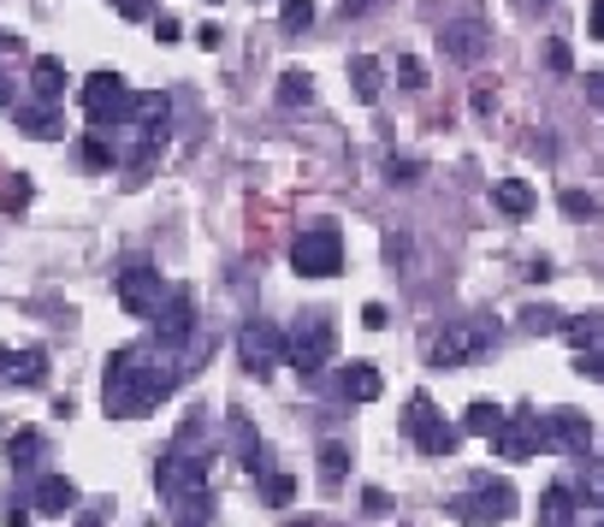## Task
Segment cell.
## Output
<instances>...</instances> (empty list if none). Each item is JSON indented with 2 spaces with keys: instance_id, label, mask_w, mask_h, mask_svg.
Listing matches in <instances>:
<instances>
[{
  "instance_id": "obj_51",
  "label": "cell",
  "mask_w": 604,
  "mask_h": 527,
  "mask_svg": "<svg viewBox=\"0 0 604 527\" xmlns=\"http://www.w3.org/2000/svg\"><path fill=\"white\" fill-rule=\"evenodd\" d=\"M78 527H101V521H95V516H83V521H78Z\"/></svg>"
},
{
  "instance_id": "obj_12",
  "label": "cell",
  "mask_w": 604,
  "mask_h": 527,
  "mask_svg": "<svg viewBox=\"0 0 604 527\" xmlns=\"http://www.w3.org/2000/svg\"><path fill=\"white\" fill-rule=\"evenodd\" d=\"M540 427H545V451L557 456H586V445H593V421L581 410H551L540 415Z\"/></svg>"
},
{
  "instance_id": "obj_43",
  "label": "cell",
  "mask_w": 604,
  "mask_h": 527,
  "mask_svg": "<svg viewBox=\"0 0 604 527\" xmlns=\"http://www.w3.org/2000/svg\"><path fill=\"white\" fill-rule=\"evenodd\" d=\"M586 101H593V107H604V72H586Z\"/></svg>"
},
{
  "instance_id": "obj_38",
  "label": "cell",
  "mask_w": 604,
  "mask_h": 527,
  "mask_svg": "<svg viewBox=\"0 0 604 527\" xmlns=\"http://www.w3.org/2000/svg\"><path fill=\"white\" fill-rule=\"evenodd\" d=\"M397 83H403V90H427V65L421 60H397Z\"/></svg>"
},
{
  "instance_id": "obj_53",
  "label": "cell",
  "mask_w": 604,
  "mask_h": 527,
  "mask_svg": "<svg viewBox=\"0 0 604 527\" xmlns=\"http://www.w3.org/2000/svg\"><path fill=\"white\" fill-rule=\"evenodd\" d=\"M593 527H604V521H593Z\"/></svg>"
},
{
  "instance_id": "obj_50",
  "label": "cell",
  "mask_w": 604,
  "mask_h": 527,
  "mask_svg": "<svg viewBox=\"0 0 604 527\" xmlns=\"http://www.w3.org/2000/svg\"><path fill=\"white\" fill-rule=\"evenodd\" d=\"M7 368H12V350H7V344H0V373H7Z\"/></svg>"
},
{
  "instance_id": "obj_5",
  "label": "cell",
  "mask_w": 604,
  "mask_h": 527,
  "mask_svg": "<svg viewBox=\"0 0 604 527\" xmlns=\"http://www.w3.org/2000/svg\"><path fill=\"white\" fill-rule=\"evenodd\" d=\"M451 516L469 521V527L510 521V516H515V486H510V480H492V474H480L469 492H457V498H451Z\"/></svg>"
},
{
  "instance_id": "obj_48",
  "label": "cell",
  "mask_w": 604,
  "mask_h": 527,
  "mask_svg": "<svg viewBox=\"0 0 604 527\" xmlns=\"http://www.w3.org/2000/svg\"><path fill=\"white\" fill-rule=\"evenodd\" d=\"M7 101H12V83H7V72H0V107H7Z\"/></svg>"
},
{
  "instance_id": "obj_31",
  "label": "cell",
  "mask_w": 604,
  "mask_h": 527,
  "mask_svg": "<svg viewBox=\"0 0 604 527\" xmlns=\"http://www.w3.org/2000/svg\"><path fill=\"white\" fill-rule=\"evenodd\" d=\"M30 196H37V190H30V178L19 173V178H7V184H0V214H24L30 208Z\"/></svg>"
},
{
  "instance_id": "obj_44",
  "label": "cell",
  "mask_w": 604,
  "mask_h": 527,
  "mask_svg": "<svg viewBox=\"0 0 604 527\" xmlns=\"http://www.w3.org/2000/svg\"><path fill=\"white\" fill-rule=\"evenodd\" d=\"M196 48H208V54H214V48H219V24H202L196 30Z\"/></svg>"
},
{
  "instance_id": "obj_24",
  "label": "cell",
  "mask_w": 604,
  "mask_h": 527,
  "mask_svg": "<svg viewBox=\"0 0 604 527\" xmlns=\"http://www.w3.org/2000/svg\"><path fill=\"white\" fill-rule=\"evenodd\" d=\"M30 90H37L42 101H60L65 95V65L54 54H42L37 65H30Z\"/></svg>"
},
{
  "instance_id": "obj_14",
  "label": "cell",
  "mask_w": 604,
  "mask_h": 527,
  "mask_svg": "<svg viewBox=\"0 0 604 527\" xmlns=\"http://www.w3.org/2000/svg\"><path fill=\"white\" fill-rule=\"evenodd\" d=\"M154 320H161V344H166V350H178L184 338L196 332V297H190V291H172V297L161 302V314H154Z\"/></svg>"
},
{
  "instance_id": "obj_18",
  "label": "cell",
  "mask_w": 604,
  "mask_h": 527,
  "mask_svg": "<svg viewBox=\"0 0 604 527\" xmlns=\"http://www.w3.org/2000/svg\"><path fill=\"white\" fill-rule=\"evenodd\" d=\"M379 385H386V380H379V368H368V362H350L338 373V397L344 403H373Z\"/></svg>"
},
{
  "instance_id": "obj_35",
  "label": "cell",
  "mask_w": 604,
  "mask_h": 527,
  "mask_svg": "<svg viewBox=\"0 0 604 527\" xmlns=\"http://www.w3.org/2000/svg\"><path fill=\"white\" fill-rule=\"evenodd\" d=\"M262 498L267 504H290V498H297V480H290V474H262Z\"/></svg>"
},
{
  "instance_id": "obj_30",
  "label": "cell",
  "mask_w": 604,
  "mask_h": 527,
  "mask_svg": "<svg viewBox=\"0 0 604 527\" xmlns=\"http://www.w3.org/2000/svg\"><path fill=\"white\" fill-rule=\"evenodd\" d=\"M78 161L90 166V173H113V143L108 137H83L78 143Z\"/></svg>"
},
{
  "instance_id": "obj_8",
  "label": "cell",
  "mask_w": 604,
  "mask_h": 527,
  "mask_svg": "<svg viewBox=\"0 0 604 527\" xmlns=\"http://www.w3.org/2000/svg\"><path fill=\"white\" fill-rule=\"evenodd\" d=\"M290 267H297V279H332L338 267H344V237H338V226L303 231L297 244H290Z\"/></svg>"
},
{
  "instance_id": "obj_10",
  "label": "cell",
  "mask_w": 604,
  "mask_h": 527,
  "mask_svg": "<svg viewBox=\"0 0 604 527\" xmlns=\"http://www.w3.org/2000/svg\"><path fill=\"white\" fill-rule=\"evenodd\" d=\"M237 362H244L255 380H267V373L285 362V332L273 327V320H244V327H237Z\"/></svg>"
},
{
  "instance_id": "obj_23",
  "label": "cell",
  "mask_w": 604,
  "mask_h": 527,
  "mask_svg": "<svg viewBox=\"0 0 604 527\" xmlns=\"http://www.w3.org/2000/svg\"><path fill=\"white\" fill-rule=\"evenodd\" d=\"M350 90H356V101H379V90H386V72H379L373 54H356L350 60Z\"/></svg>"
},
{
  "instance_id": "obj_47",
  "label": "cell",
  "mask_w": 604,
  "mask_h": 527,
  "mask_svg": "<svg viewBox=\"0 0 604 527\" xmlns=\"http://www.w3.org/2000/svg\"><path fill=\"white\" fill-rule=\"evenodd\" d=\"M593 37L604 42V0H593Z\"/></svg>"
},
{
  "instance_id": "obj_40",
  "label": "cell",
  "mask_w": 604,
  "mask_h": 527,
  "mask_svg": "<svg viewBox=\"0 0 604 527\" xmlns=\"http://www.w3.org/2000/svg\"><path fill=\"white\" fill-rule=\"evenodd\" d=\"M154 37H161V42H178V37H184V24H178V19H166V12H161V19H154Z\"/></svg>"
},
{
  "instance_id": "obj_13",
  "label": "cell",
  "mask_w": 604,
  "mask_h": 527,
  "mask_svg": "<svg viewBox=\"0 0 604 527\" xmlns=\"http://www.w3.org/2000/svg\"><path fill=\"white\" fill-rule=\"evenodd\" d=\"M439 48H444V60H457V65H480V60H487V48H492V30L474 24V19L444 24L439 30Z\"/></svg>"
},
{
  "instance_id": "obj_1",
  "label": "cell",
  "mask_w": 604,
  "mask_h": 527,
  "mask_svg": "<svg viewBox=\"0 0 604 527\" xmlns=\"http://www.w3.org/2000/svg\"><path fill=\"white\" fill-rule=\"evenodd\" d=\"M172 391H178V368L161 362V355L136 350V344L108 355V373H101V403H108L113 421H143V415H154Z\"/></svg>"
},
{
  "instance_id": "obj_42",
  "label": "cell",
  "mask_w": 604,
  "mask_h": 527,
  "mask_svg": "<svg viewBox=\"0 0 604 527\" xmlns=\"http://www.w3.org/2000/svg\"><path fill=\"white\" fill-rule=\"evenodd\" d=\"M386 320H391V314H386V302H368V309H361V327H373V332H379Z\"/></svg>"
},
{
  "instance_id": "obj_41",
  "label": "cell",
  "mask_w": 604,
  "mask_h": 527,
  "mask_svg": "<svg viewBox=\"0 0 604 527\" xmlns=\"http://www.w3.org/2000/svg\"><path fill=\"white\" fill-rule=\"evenodd\" d=\"M545 65H551V72H569V48L563 42H545Z\"/></svg>"
},
{
  "instance_id": "obj_29",
  "label": "cell",
  "mask_w": 604,
  "mask_h": 527,
  "mask_svg": "<svg viewBox=\"0 0 604 527\" xmlns=\"http://www.w3.org/2000/svg\"><path fill=\"white\" fill-rule=\"evenodd\" d=\"M315 101V78L308 72H279V107H308Z\"/></svg>"
},
{
  "instance_id": "obj_46",
  "label": "cell",
  "mask_w": 604,
  "mask_h": 527,
  "mask_svg": "<svg viewBox=\"0 0 604 527\" xmlns=\"http://www.w3.org/2000/svg\"><path fill=\"white\" fill-rule=\"evenodd\" d=\"M7 527H30V516H24V504H12V509H7Z\"/></svg>"
},
{
  "instance_id": "obj_22",
  "label": "cell",
  "mask_w": 604,
  "mask_h": 527,
  "mask_svg": "<svg viewBox=\"0 0 604 527\" xmlns=\"http://www.w3.org/2000/svg\"><path fill=\"white\" fill-rule=\"evenodd\" d=\"M510 421V410H498L492 397H474L469 403V415H462V433H474V438H492L498 427H504Z\"/></svg>"
},
{
  "instance_id": "obj_25",
  "label": "cell",
  "mask_w": 604,
  "mask_h": 527,
  "mask_svg": "<svg viewBox=\"0 0 604 527\" xmlns=\"http://www.w3.org/2000/svg\"><path fill=\"white\" fill-rule=\"evenodd\" d=\"M540 527H575V492L551 486L545 498H540Z\"/></svg>"
},
{
  "instance_id": "obj_2",
  "label": "cell",
  "mask_w": 604,
  "mask_h": 527,
  "mask_svg": "<svg viewBox=\"0 0 604 527\" xmlns=\"http://www.w3.org/2000/svg\"><path fill=\"white\" fill-rule=\"evenodd\" d=\"M208 445H202V421H184L178 433H172V445L161 451V463H154V486H161V498L178 504L184 492L208 486Z\"/></svg>"
},
{
  "instance_id": "obj_37",
  "label": "cell",
  "mask_w": 604,
  "mask_h": 527,
  "mask_svg": "<svg viewBox=\"0 0 604 527\" xmlns=\"http://www.w3.org/2000/svg\"><path fill=\"white\" fill-rule=\"evenodd\" d=\"M563 214L569 219H598V202L586 196V190H563Z\"/></svg>"
},
{
  "instance_id": "obj_16",
  "label": "cell",
  "mask_w": 604,
  "mask_h": 527,
  "mask_svg": "<svg viewBox=\"0 0 604 527\" xmlns=\"http://www.w3.org/2000/svg\"><path fill=\"white\" fill-rule=\"evenodd\" d=\"M72 504H78V486L65 474H42L37 492H30V509H42V516H65Z\"/></svg>"
},
{
  "instance_id": "obj_33",
  "label": "cell",
  "mask_w": 604,
  "mask_h": 527,
  "mask_svg": "<svg viewBox=\"0 0 604 527\" xmlns=\"http://www.w3.org/2000/svg\"><path fill=\"white\" fill-rule=\"evenodd\" d=\"M575 498H581V504H604V456H598V463H586Z\"/></svg>"
},
{
  "instance_id": "obj_9",
  "label": "cell",
  "mask_w": 604,
  "mask_h": 527,
  "mask_svg": "<svg viewBox=\"0 0 604 527\" xmlns=\"http://www.w3.org/2000/svg\"><path fill=\"white\" fill-rule=\"evenodd\" d=\"M113 297H119V309H125V314L154 320V314H161V267L125 261V267H119V279H113Z\"/></svg>"
},
{
  "instance_id": "obj_19",
  "label": "cell",
  "mask_w": 604,
  "mask_h": 527,
  "mask_svg": "<svg viewBox=\"0 0 604 527\" xmlns=\"http://www.w3.org/2000/svg\"><path fill=\"white\" fill-rule=\"evenodd\" d=\"M19 131L30 143H60L65 137V118L54 113V101H42V107H24L19 113Z\"/></svg>"
},
{
  "instance_id": "obj_7",
  "label": "cell",
  "mask_w": 604,
  "mask_h": 527,
  "mask_svg": "<svg viewBox=\"0 0 604 527\" xmlns=\"http://www.w3.org/2000/svg\"><path fill=\"white\" fill-rule=\"evenodd\" d=\"M403 433L416 438V451H421V456H433V463H444V456L457 451V427L439 415V403L427 397V391H416V397H409V410H403Z\"/></svg>"
},
{
  "instance_id": "obj_4",
  "label": "cell",
  "mask_w": 604,
  "mask_h": 527,
  "mask_svg": "<svg viewBox=\"0 0 604 527\" xmlns=\"http://www.w3.org/2000/svg\"><path fill=\"white\" fill-rule=\"evenodd\" d=\"M498 344V320H487V314H474V320H451L439 338H433V368H469V362H480Z\"/></svg>"
},
{
  "instance_id": "obj_52",
  "label": "cell",
  "mask_w": 604,
  "mask_h": 527,
  "mask_svg": "<svg viewBox=\"0 0 604 527\" xmlns=\"http://www.w3.org/2000/svg\"><path fill=\"white\" fill-rule=\"evenodd\" d=\"M208 7H219V0H208Z\"/></svg>"
},
{
  "instance_id": "obj_20",
  "label": "cell",
  "mask_w": 604,
  "mask_h": 527,
  "mask_svg": "<svg viewBox=\"0 0 604 527\" xmlns=\"http://www.w3.org/2000/svg\"><path fill=\"white\" fill-rule=\"evenodd\" d=\"M208 521H214V492L208 486L184 492V498L172 504V527H208Z\"/></svg>"
},
{
  "instance_id": "obj_11",
  "label": "cell",
  "mask_w": 604,
  "mask_h": 527,
  "mask_svg": "<svg viewBox=\"0 0 604 527\" xmlns=\"http://www.w3.org/2000/svg\"><path fill=\"white\" fill-rule=\"evenodd\" d=\"M492 451L504 456V463H533V456L545 451V427H540V415H528V410H515L504 427L492 433Z\"/></svg>"
},
{
  "instance_id": "obj_34",
  "label": "cell",
  "mask_w": 604,
  "mask_h": 527,
  "mask_svg": "<svg viewBox=\"0 0 604 527\" xmlns=\"http://www.w3.org/2000/svg\"><path fill=\"white\" fill-rule=\"evenodd\" d=\"M563 309H545V302H540V309H522V327L528 332H563Z\"/></svg>"
},
{
  "instance_id": "obj_45",
  "label": "cell",
  "mask_w": 604,
  "mask_h": 527,
  "mask_svg": "<svg viewBox=\"0 0 604 527\" xmlns=\"http://www.w3.org/2000/svg\"><path fill=\"white\" fill-rule=\"evenodd\" d=\"M361 504H368V516H386V509H391V498H386V492H368Z\"/></svg>"
},
{
  "instance_id": "obj_39",
  "label": "cell",
  "mask_w": 604,
  "mask_h": 527,
  "mask_svg": "<svg viewBox=\"0 0 604 527\" xmlns=\"http://www.w3.org/2000/svg\"><path fill=\"white\" fill-rule=\"evenodd\" d=\"M113 12L131 24H143V19H154V0H113Z\"/></svg>"
},
{
  "instance_id": "obj_36",
  "label": "cell",
  "mask_w": 604,
  "mask_h": 527,
  "mask_svg": "<svg viewBox=\"0 0 604 527\" xmlns=\"http://www.w3.org/2000/svg\"><path fill=\"white\" fill-rule=\"evenodd\" d=\"M386 178H391V184H416V178H421V161H416V155H391V161H386Z\"/></svg>"
},
{
  "instance_id": "obj_21",
  "label": "cell",
  "mask_w": 604,
  "mask_h": 527,
  "mask_svg": "<svg viewBox=\"0 0 604 527\" xmlns=\"http://www.w3.org/2000/svg\"><path fill=\"white\" fill-rule=\"evenodd\" d=\"M7 463H12V474H37V463H42V433L37 427H19L7 438Z\"/></svg>"
},
{
  "instance_id": "obj_6",
  "label": "cell",
  "mask_w": 604,
  "mask_h": 527,
  "mask_svg": "<svg viewBox=\"0 0 604 527\" xmlns=\"http://www.w3.org/2000/svg\"><path fill=\"white\" fill-rule=\"evenodd\" d=\"M83 113H90V125H95V137H113V125L125 131V118H131V90H125V78L119 72H95L90 83H83Z\"/></svg>"
},
{
  "instance_id": "obj_27",
  "label": "cell",
  "mask_w": 604,
  "mask_h": 527,
  "mask_svg": "<svg viewBox=\"0 0 604 527\" xmlns=\"http://www.w3.org/2000/svg\"><path fill=\"white\" fill-rule=\"evenodd\" d=\"M344 474H350V445L326 438V445H320V486H326V492H338V486H344Z\"/></svg>"
},
{
  "instance_id": "obj_28",
  "label": "cell",
  "mask_w": 604,
  "mask_h": 527,
  "mask_svg": "<svg viewBox=\"0 0 604 527\" xmlns=\"http://www.w3.org/2000/svg\"><path fill=\"white\" fill-rule=\"evenodd\" d=\"M7 380H12V385H48V355H42V350H24V355H12Z\"/></svg>"
},
{
  "instance_id": "obj_17",
  "label": "cell",
  "mask_w": 604,
  "mask_h": 527,
  "mask_svg": "<svg viewBox=\"0 0 604 527\" xmlns=\"http://www.w3.org/2000/svg\"><path fill=\"white\" fill-rule=\"evenodd\" d=\"M492 202H498V214H504V219H528L533 208H540V196H533L528 178H498L492 184Z\"/></svg>"
},
{
  "instance_id": "obj_32",
  "label": "cell",
  "mask_w": 604,
  "mask_h": 527,
  "mask_svg": "<svg viewBox=\"0 0 604 527\" xmlns=\"http://www.w3.org/2000/svg\"><path fill=\"white\" fill-rule=\"evenodd\" d=\"M279 24L290 30V37H303V30L315 24V0H285V7H279Z\"/></svg>"
},
{
  "instance_id": "obj_26",
  "label": "cell",
  "mask_w": 604,
  "mask_h": 527,
  "mask_svg": "<svg viewBox=\"0 0 604 527\" xmlns=\"http://www.w3.org/2000/svg\"><path fill=\"white\" fill-rule=\"evenodd\" d=\"M563 338L575 350H604V314H569L563 320Z\"/></svg>"
},
{
  "instance_id": "obj_49",
  "label": "cell",
  "mask_w": 604,
  "mask_h": 527,
  "mask_svg": "<svg viewBox=\"0 0 604 527\" xmlns=\"http://www.w3.org/2000/svg\"><path fill=\"white\" fill-rule=\"evenodd\" d=\"M361 7H368V0H344V19H350V12H361Z\"/></svg>"
},
{
  "instance_id": "obj_15",
  "label": "cell",
  "mask_w": 604,
  "mask_h": 527,
  "mask_svg": "<svg viewBox=\"0 0 604 527\" xmlns=\"http://www.w3.org/2000/svg\"><path fill=\"white\" fill-rule=\"evenodd\" d=\"M232 456L244 463V474H255V480L267 474V451H262V433L249 427V415H232Z\"/></svg>"
},
{
  "instance_id": "obj_3",
  "label": "cell",
  "mask_w": 604,
  "mask_h": 527,
  "mask_svg": "<svg viewBox=\"0 0 604 527\" xmlns=\"http://www.w3.org/2000/svg\"><path fill=\"white\" fill-rule=\"evenodd\" d=\"M332 350H338V327L326 309H303V320L285 332V362L297 373H320L332 362Z\"/></svg>"
}]
</instances>
